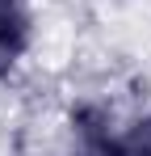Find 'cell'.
Masks as SVG:
<instances>
[{
    "instance_id": "obj_1",
    "label": "cell",
    "mask_w": 151,
    "mask_h": 156,
    "mask_svg": "<svg viewBox=\"0 0 151 156\" xmlns=\"http://www.w3.org/2000/svg\"><path fill=\"white\" fill-rule=\"evenodd\" d=\"M25 47H29V21L21 13L0 17V76H8L17 68V59L25 55Z\"/></svg>"
},
{
    "instance_id": "obj_2",
    "label": "cell",
    "mask_w": 151,
    "mask_h": 156,
    "mask_svg": "<svg viewBox=\"0 0 151 156\" xmlns=\"http://www.w3.org/2000/svg\"><path fill=\"white\" fill-rule=\"evenodd\" d=\"M72 127H76V139L109 135V131H113V114H109L105 105H76L72 110Z\"/></svg>"
},
{
    "instance_id": "obj_3",
    "label": "cell",
    "mask_w": 151,
    "mask_h": 156,
    "mask_svg": "<svg viewBox=\"0 0 151 156\" xmlns=\"http://www.w3.org/2000/svg\"><path fill=\"white\" fill-rule=\"evenodd\" d=\"M76 156H126V139H118L113 131L109 135H92V139H80Z\"/></svg>"
},
{
    "instance_id": "obj_4",
    "label": "cell",
    "mask_w": 151,
    "mask_h": 156,
    "mask_svg": "<svg viewBox=\"0 0 151 156\" xmlns=\"http://www.w3.org/2000/svg\"><path fill=\"white\" fill-rule=\"evenodd\" d=\"M126 156H151V114L143 122H134L126 135Z\"/></svg>"
},
{
    "instance_id": "obj_5",
    "label": "cell",
    "mask_w": 151,
    "mask_h": 156,
    "mask_svg": "<svg viewBox=\"0 0 151 156\" xmlns=\"http://www.w3.org/2000/svg\"><path fill=\"white\" fill-rule=\"evenodd\" d=\"M8 13H17V0H0V17H8Z\"/></svg>"
}]
</instances>
